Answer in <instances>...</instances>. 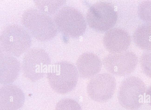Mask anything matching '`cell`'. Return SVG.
Returning a JSON list of instances; mask_svg holds the SVG:
<instances>
[{
    "label": "cell",
    "mask_w": 151,
    "mask_h": 110,
    "mask_svg": "<svg viewBox=\"0 0 151 110\" xmlns=\"http://www.w3.org/2000/svg\"><path fill=\"white\" fill-rule=\"evenodd\" d=\"M77 68L72 64L63 61L53 65L48 71L47 78L49 84L55 91L65 94L76 86L78 79Z\"/></svg>",
    "instance_id": "6da1fadb"
},
{
    "label": "cell",
    "mask_w": 151,
    "mask_h": 110,
    "mask_svg": "<svg viewBox=\"0 0 151 110\" xmlns=\"http://www.w3.org/2000/svg\"><path fill=\"white\" fill-rule=\"evenodd\" d=\"M146 86L138 77L132 76L122 82L118 91V98L120 104L129 110L139 108L143 103Z\"/></svg>",
    "instance_id": "7a4b0ae2"
},
{
    "label": "cell",
    "mask_w": 151,
    "mask_h": 110,
    "mask_svg": "<svg viewBox=\"0 0 151 110\" xmlns=\"http://www.w3.org/2000/svg\"><path fill=\"white\" fill-rule=\"evenodd\" d=\"M86 17L87 23L91 28L96 31H104L111 29L114 25L118 16L111 4L100 1L89 7Z\"/></svg>",
    "instance_id": "3957f363"
},
{
    "label": "cell",
    "mask_w": 151,
    "mask_h": 110,
    "mask_svg": "<svg viewBox=\"0 0 151 110\" xmlns=\"http://www.w3.org/2000/svg\"><path fill=\"white\" fill-rule=\"evenodd\" d=\"M58 26L60 30L68 37L76 38L86 31V22L83 15L74 7L66 6L58 13Z\"/></svg>",
    "instance_id": "277c9868"
},
{
    "label": "cell",
    "mask_w": 151,
    "mask_h": 110,
    "mask_svg": "<svg viewBox=\"0 0 151 110\" xmlns=\"http://www.w3.org/2000/svg\"><path fill=\"white\" fill-rule=\"evenodd\" d=\"M50 58L45 51L35 49L28 51L24 55L21 68L24 76L32 81L44 77L50 64Z\"/></svg>",
    "instance_id": "5b68a950"
},
{
    "label": "cell",
    "mask_w": 151,
    "mask_h": 110,
    "mask_svg": "<svg viewBox=\"0 0 151 110\" xmlns=\"http://www.w3.org/2000/svg\"><path fill=\"white\" fill-rule=\"evenodd\" d=\"M138 62L137 55L134 52L125 51L111 53L104 57L103 63L105 69L115 76H125L132 73Z\"/></svg>",
    "instance_id": "8992f818"
},
{
    "label": "cell",
    "mask_w": 151,
    "mask_h": 110,
    "mask_svg": "<svg viewBox=\"0 0 151 110\" xmlns=\"http://www.w3.org/2000/svg\"><path fill=\"white\" fill-rule=\"evenodd\" d=\"M116 87L114 76L110 74L104 73L97 74L91 79L87 85V91L92 100L103 102L112 97Z\"/></svg>",
    "instance_id": "52a82bcc"
},
{
    "label": "cell",
    "mask_w": 151,
    "mask_h": 110,
    "mask_svg": "<svg viewBox=\"0 0 151 110\" xmlns=\"http://www.w3.org/2000/svg\"><path fill=\"white\" fill-rule=\"evenodd\" d=\"M103 43L106 49L110 53H119L126 51L131 43L129 34L119 28H111L105 34Z\"/></svg>",
    "instance_id": "ba28073f"
},
{
    "label": "cell",
    "mask_w": 151,
    "mask_h": 110,
    "mask_svg": "<svg viewBox=\"0 0 151 110\" xmlns=\"http://www.w3.org/2000/svg\"><path fill=\"white\" fill-rule=\"evenodd\" d=\"M25 100L22 91L11 84L3 85L0 89V108L1 110H18Z\"/></svg>",
    "instance_id": "9c48e42d"
},
{
    "label": "cell",
    "mask_w": 151,
    "mask_h": 110,
    "mask_svg": "<svg viewBox=\"0 0 151 110\" xmlns=\"http://www.w3.org/2000/svg\"><path fill=\"white\" fill-rule=\"evenodd\" d=\"M76 64L80 77L84 79L90 78L97 74L102 66L99 57L90 52H85L80 55Z\"/></svg>",
    "instance_id": "30bf717a"
},
{
    "label": "cell",
    "mask_w": 151,
    "mask_h": 110,
    "mask_svg": "<svg viewBox=\"0 0 151 110\" xmlns=\"http://www.w3.org/2000/svg\"><path fill=\"white\" fill-rule=\"evenodd\" d=\"M21 68L19 61L13 56H3L0 60V83L4 85L13 83L18 77Z\"/></svg>",
    "instance_id": "8fae6325"
},
{
    "label": "cell",
    "mask_w": 151,
    "mask_h": 110,
    "mask_svg": "<svg viewBox=\"0 0 151 110\" xmlns=\"http://www.w3.org/2000/svg\"><path fill=\"white\" fill-rule=\"evenodd\" d=\"M133 40L139 48L151 51V24H144L138 27L134 32Z\"/></svg>",
    "instance_id": "7c38bea8"
},
{
    "label": "cell",
    "mask_w": 151,
    "mask_h": 110,
    "mask_svg": "<svg viewBox=\"0 0 151 110\" xmlns=\"http://www.w3.org/2000/svg\"><path fill=\"white\" fill-rule=\"evenodd\" d=\"M137 12L141 20L147 24H151V0L141 2L138 6Z\"/></svg>",
    "instance_id": "4fadbf2b"
},
{
    "label": "cell",
    "mask_w": 151,
    "mask_h": 110,
    "mask_svg": "<svg viewBox=\"0 0 151 110\" xmlns=\"http://www.w3.org/2000/svg\"><path fill=\"white\" fill-rule=\"evenodd\" d=\"M55 110H82L79 104L75 100L69 98L61 100L56 104Z\"/></svg>",
    "instance_id": "5bb4252c"
},
{
    "label": "cell",
    "mask_w": 151,
    "mask_h": 110,
    "mask_svg": "<svg viewBox=\"0 0 151 110\" xmlns=\"http://www.w3.org/2000/svg\"><path fill=\"white\" fill-rule=\"evenodd\" d=\"M139 62L143 73L151 79V51L143 53L141 56Z\"/></svg>",
    "instance_id": "9a60e30c"
},
{
    "label": "cell",
    "mask_w": 151,
    "mask_h": 110,
    "mask_svg": "<svg viewBox=\"0 0 151 110\" xmlns=\"http://www.w3.org/2000/svg\"><path fill=\"white\" fill-rule=\"evenodd\" d=\"M146 100L151 104V86L146 90Z\"/></svg>",
    "instance_id": "2e32d148"
}]
</instances>
